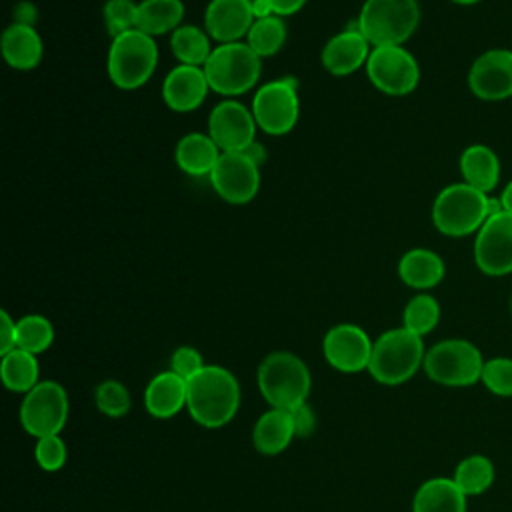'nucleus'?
<instances>
[{
    "mask_svg": "<svg viewBox=\"0 0 512 512\" xmlns=\"http://www.w3.org/2000/svg\"><path fill=\"white\" fill-rule=\"evenodd\" d=\"M186 382V408L198 424L220 428L234 418L240 406V386L228 368L206 364Z\"/></svg>",
    "mask_w": 512,
    "mask_h": 512,
    "instance_id": "f257e3e1",
    "label": "nucleus"
},
{
    "mask_svg": "<svg viewBox=\"0 0 512 512\" xmlns=\"http://www.w3.org/2000/svg\"><path fill=\"white\" fill-rule=\"evenodd\" d=\"M488 198L466 182L448 184L438 192L432 204V224L450 238L476 234L488 220Z\"/></svg>",
    "mask_w": 512,
    "mask_h": 512,
    "instance_id": "f03ea898",
    "label": "nucleus"
},
{
    "mask_svg": "<svg viewBox=\"0 0 512 512\" xmlns=\"http://www.w3.org/2000/svg\"><path fill=\"white\" fill-rule=\"evenodd\" d=\"M310 384L308 366L292 352H272L258 368V388L270 408L292 412L306 402Z\"/></svg>",
    "mask_w": 512,
    "mask_h": 512,
    "instance_id": "7ed1b4c3",
    "label": "nucleus"
},
{
    "mask_svg": "<svg viewBox=\"0 0 512 512\" xmlns=\"http://www.w3.org/2000/svg\"><path fill=\"white\" fill-rule=\"evenodd\" d=\"M422 336L402 328H392L380 334L372 346L368 372L386 386H396L410 380L420 364H424Z\"/></svg>",
    "mask_w": 512,
    "mask_h": 512,
    "instance_id": "20e7f679",
    "label": "nucleus"
},
{
    "mask_svg": "<svg viewBox=\"0 0 512 512\" xmlns=\"http://www.w3.org/2000/svg\"><path fill=\"white\" fill-rule=\"evenodd\" d=\"M418 24V0H366L356 20L358 30L372 48L404 46Z\"/></svg>",
    "mask_w": 512,
    "mask_h": 512,
    "instance_id": "39448f33",
    "label": "nucleus"
},
{
    "mask_svg": "<svg viewBox=\"0 0 512 512\" xmlns=\"http://www.w3.org/2000/svg\"><path fill=\"white\" fill-rule=\"evenodd\" d=\"M210 90L222 96H240L256 86L262 58L246 42L218 44L202 66Z\"/></svg>",
    "mask_w": 512,
    "mask_h": 512,
    "instance_id": "423d86ee",
    "label": "nucleus"
},
{
    "mask_svg": "<svg viewBox=\"0 0 512 512\" xmlns=\"http://www.w3.org/2000/svg\"><path fill=\"white\" fill-rule=\"evenodd\" d=\"M158 64L156 40L140 30H130L112 38L106 70L112 84L120 90H136L144 86Z\"/></svg>",
    "mask_w": 512,
    "mask_h": 512,
    "instance_id": "0eeeda50",
    "label": "nucleus"
},
{
    "mask_svg": "<svg viewBox=\"0 0 512 512\" xmlns=\"http://www.w3.org/2000/svg\"><path fill=\"white\" fill-rule=\"evenodd\" d=\"M424 372L442 386H470L482 376L480 350L462 338H448L424 354Z\"/></svg>",
    "mask_w": 512,
    "mask_h": 512,
    "instance_id": "6e6552de",
    "label": "nucleus"
},
{
    "mask_svg": "<svg viewBox=\"0 0 512 512\" xmlns=\"http://www.w3.org/2000/svg\"><path fill=\"white\" fill-rule=\"evenodd\" d=\"M364 68L374 88L388 96H406L420 82V66L404 46L372 48Z\"/></svg>",
    "mask_w": 512,
    "mask_h": 512,
    "instance_id": "1a4fd4ad",
    "label": "nucleus"
},
{
    "mask_svg": "<svg viewBox=\"0 0 512 512\" xmlns=\"http://www.w3.org/2000/svg\"><path fill=\"white\" fill-rule=\"evenodd\" d=\"M250 110L256 126L266 134H288L300 116V100L294 82L290 78H280L260 86L254 94Z\"/></svg>",
    "mask_w": 512,
    "mask_h": 512,
    "instance_id": "9d476101",
    "label": "nucleus"
},
{
    "mask_svg": "<svg viewBox=\"0 0 512 512\" xmlns=\"http://www.w3.org/2000/svg\"><path fill=\"white\" fill-rule=\"evenodd\" d=\"M68 418V394L54 382H38L26 392L20 406V422L30 436L42 438L60 434Z\"/></svg>",
    "mask_w": 512,
    "mask_h": 512,
    "instance_id": "9b49d317",
    "label": "nucleus"
},
{
    "mask_svg": "<svg viewBox=\"0 0 512 512\" xmlns=\"http://www.w3.org/2000/svg\"><path fill=\"white\" fill-rule=\"evenodd\" d=\"M474 264L486 276L512 274V214L490 216L474 234Z\"/></svg>",
    "mask_w": 512,
    "mask_h": 512,
    "instance_id": "f8f14e48",
    "label": "nucleus"
},
{
    "mask_svg": "<svg viewBox=\"0 0 512 512\" xmlns=\"http://www.w3.org/2000/svg\"><path fill=\"white\" fill-rule=\"evenodd\" d=\"M210 182L216 194L230 204H248L260 188V166L246 152H222Z\"/></svg>",
    "mask_w": 512,
    "mask_h": 512,
    "instance_id": "ddd939ff",
    "label": "nucleus"
},
{
    "mask_svg": "<svg viewBox=\"0 0 512 512\" xmlns=\"http://www.w3.org/2000/svg\"><path fill=\"white\" fill-rule=\"evenodd\" d=\"M470 92L486 102L512 96V50L490 48L476 56L468 70Z\"/></svg>",
    "mask_w": 512,
    "mask_h": 512,
    "instance_id": "4468645a",
    "label": "nucleus"
},
{
    "mask_svg": "<svg viewBox=\"0 0 512 512\" xmlns=\"http://www.w3.org/2000/svg\"><path fill=\"white\" fill-rule=\"evenodd\" d=\"M208 136L222 152H244L256 142V120L252 110L236 100H222L210 112Z\"/></svg>",
    "mask_w": 512,
    "mask_h": 512,
    "instance_id": "2eb2a0df",
    "label": "nucleus"
},
{
    "mask_svg": "<svg viewBox=\"0 0 512 512\" xmlns=\"http://www.w3.org/2000/svg\"><path fill=\"white\" fill-rule=\"evenodd\" d=\"M372 346L374 342L356 324L332 326L322 342L324 358L328 360V364L346 374L362 372L368 368Z\"/></svg>",
    "mask_w": 512,
    "mask_h": 512,
    "instance_id": "dca6fc26",
    "label": "nucleus"
},
{
    "mask_svg": "<svg viewBox=\"0 0 512 512\" xmlns=\"http://www.w3.org/2000/svg\"><path fill=\"white\" fill-rule=\"evenodd\" d=\"M254 20L252 0H210L204 12V30L218 44L240 42Z\"/></svg>",
    "mask_w": 512,
    "mask_h": 512,
    "instance_id": "f3484780",
    "label": "nucleus"
},
{
    "mask_svg": "<svg viewBox=\"0 0 512 512\" xmlns=\"http://www.w3.org/2000/svg\"><path fill=\"white\" fill-rule=\"evenodd\" d=\"M210 90L202 66L178 64L172 68L162 82V98L166 106L174 112L196 110Z\"/></svg>",
    "mask_w": 512,
    "mask_h": 512,
    "instance_id": "a211bd4d",
    "label": "nucleus"
},
{
    "mask_svg": "<svg viewBox=\"0 0 512 512\" xmlns=\"http://www.w3.org/2000/svg\"><path fill=\"white\" fill-rule=\"evenodd\" d=\"M370 42L358 30V26L346 28L332 36L322 48V64L334 76H348L366 66L370 56Z\"/></svg>",
    "mask_w": 512,
    "mask_h": 512,
    "instance_id": "6ab92c4d",
    "label": "nucleus"
},
{
    "mask_svg": "<svg viewBox=\"0 0 512 512\" xmlns=\"http://www.w3.org/2000/svg\"><path fill=\"white\" fill-rule=\"evenodd\" d=\"M188 398V382L172 370L156 374L144 390V406L150 416L166 420L176 416Z\"/></svg>",
    "mask_w": 512,
    "mask_h": 512,
    "instance_id": "aec40b11",
    "label": "nucleus"
},
{
    "mask_svg": "<svg viewBox=\"0 0 512 512\" xmlns=\"http://www.w3.org/2000/svg\"><path fill=\"white\" fill-rule=\"evenodd\" d=\"M2 56L14 70H34L44 54L40 34L32 24L12 22L2 32Z\"/></svg>",
    "mask_w": 512,
    "mask_h": 512,
    "instance_id": "412c9836",
    "label": "nucleus"
},
{
    "mask_svg": "<svg viewBox=\"0 0 512 512\" xmlns=\"http://www.w3.org/2000/svg\"><path fill=\"white\" fill-rule=\"evenodd\" d=\"M458 166H460L462 182H466L468 186L484 194H490L500 184V174H502L500 158L486 144L466 146L460 154Z\"/></svg>",
    "mask_w": 512,
    "mask_h": 512,
    "instance_id": "4be33fe9",
    "label": "nucleus"
},
{
    "mask_svg": "<svg viewBox=\"0 0 512 512\" xmlns=\"http://www.w3.org/2000/svg\"><path fill=\"white\" fill-rule=\"evenodd\" d=\"M446 264L442 256L430 248H412L398 262L400 280L416 290H428L444 280Z\"/></svg>",
    "mask_w": 512,
    "mask_h": 512,
    "instance_id": "5701e85b",
    "label": "nucleus"
},
{
    "mask_svg": "<svg viewBox=\"0 0 512 512\" xmlns=\"http://www.w3.org/2000/svg\"><path fill=\"white\" fill-rule=\"evenodd\" d=\"M294 436H296V430H294L292 412L280 410V408H270L268 412H264L256 420L252 430L254 448L268 456L284 452Z\"/></svg>",
    "mask_w": 512,
    "mask_h": 512,
    "instance_id": "b1692460",
    "label": "nucleus"
},
{
    "mask_svg": "<svg viewBox=\"0 0 512 512\" xmlns=\"http://www.w3.org/2000/svg\"><path fill=\"white\" fill-rule=\"evenodd\" d=\"M220 154L222 150L216 146V142L202 132L182 136L174 150L178 168L190 176H210Z\"/></svg>",
    "mask_w": 512,
    "mask_h": 512,
    "instance_id": "393cba45",
    "label": "nucleus"
},
{
    "mask_svg": "<svg viewBox=\"0 0 512 512\" xmlns=\"http://www.w3.org/2000/svg\"><path fill=\"white\" fill-rule=\"evenodd\" d=\"M412 512H466V494L452 478H430L416 490Z\"/></svg>",
    "mask_w": 512,
    "mask_h": 512,
    "instance_id": "a878e982",
    "label": "nucleus"
},
{
    "mask_svg": "<svg viewBox=\"0 0 512 512\" xmlns=\"http://www.w3.org/2000/svg\"><path fill=\"white\" fill-rule=\"evenodd\" d=\"M184 4L182 0H142L138 2L136 30L148 36H160L174 32L182 26Z\"/></svg>",
    "mask_w": 512,
    "mask_h": 512,
    "instance_id": "bb28decb",
    "label": "nucleus"
},
{
    "mask_svg": "<svg viewBox=\"0 0 512 512\" xmlns=\"http://www.w3.org/2000/svg\"><path fill=\"white\" fill-rule=\"evenodd\" d=\"M170 50L180 64L204 66L212 54L210 34L198 26L182 24L170 34Z\"/></svg>",
    "mask_w": 512,
    "mask_h": 512,
    "instance_id": "cd10ccee",
    "label": "nucleus"
},
{
    "mask_svg": "<svg viewBox=\"0 0 512 512\" xmlns=\"http://www.w3.org/2000/svg\"><path fill=\"white\" fill-rule=\"evenodd\" d=\"M38 372L36 354L14 348L2 356V384L12 392H30L38 384Z\"/></svg>",
    "mask_w": 512,
    "mask_h": 512,
    "instance_id": "c85d7f7f",
    "label": "nucleus"
},
{
    "mask_svg": "<svg viewBox=\"0 0 512 512\" xmlns=\"http://www.w3.org/2000/svg\"><path fill=\"white\" fill-rule=\"evenodd\" d=\"M286 42V24L280 16L256 18L246 34V44L260 56L268 58L280 52Z\"/></svg>",
    "mask_w": 512,
    "mask_h": 512,
    "instance_id": "c756f323",
    "label": "nucleus"
},
{
    "mask_svg": "<svg viewBox=\"0 0 512 512\" xmlns=\"http://www.w3.org/2000/svg\"><path fill=\"white\" fill-rule=\"evenodd\" d=\"M54 342V326L42 314H26L16 320V348L40 354Z\"/></svg>",
    "mask_w": 512,
    "mask_h": 512,
    "instance_id": "7c9ffc66",
    "label": "nucleus"
},
{
    "mask_svg": "<svg viewBox=\"0 0 512 512\" xmlns=\"http://www.w3.org/2000/svg\"><path fill=\"white\" fill-rule=\"evenodd\" d=\"M452 480L466 496H476L490 488V484L494 480V466L486 456L474 454V456L464 458L456 466Z\"/></svg>",
    "mask_w": 512,
    "mask_h": 512,
    "instance_id": "2f4dec72",
    "label": "nucleus"
},
{
    "mask_svg": "<svg viewBox=\"0 0 512 512\" xmlns=\"http://www.w3.org/2000/svg\"><path fill=\"white\" fill-rule=\"evenodd\" d=\"M402 320L406 330L418 336H424L436 328L440 320V304L432 294H426V292L416 294L414 298L408 300Z\"/></svg>",
    "mask_w": 512,
    "mask_h": 512,
    "instance_id": "473e14b6",
    "label": "nucleus"
},
{
    "mask_svg": "<svg viewBox=\"0 0 512 512\" xmlns=\"http://www.w3.org/2000/svg\"><path fill=\"white\" fill-rule=\"evenodd\" d=\"M104 26L110 38H118L130 30H136L138 2L134 0H106L104 4Z\"/></svg>",
    "mask_w": 512,
    "mask_h": 512,
    "instance_id": "72a5a7b5",
    "label": "nucleus"
},
{
    "mask_svg": "<svg viewBox=\"0 0 512 512\" xmlns=\"http://www.w3.org/2000/svg\"><path fill=\"white\" fill-rule=\"evenodd\" d=\"M96 408L110 416V418H122L130 410V394L128 388L118 380H104L98 384L94 392Z\"/></svg>",
    "mask_w": 512,
    "mask_h": 512,
    "instance_id": "f704fd0d",
    "label": "nucleus"
},
{
    "mask_svg": "<svg viewBox=\"0 0 512 512\" xmlns=\"http://www.w3.org/2000/svg\"><path fill=\"white\" fill-rule=\"evenodd\" d=\"M480 380L484 386L498 396H512V360L492 358L484 362Z\"/></svg>",
    "mask_w": 512,
    "mask_h": 512,
    "instance_id": "c9c22d12",
    "label": "nucleus"
},
{
    "mask_svg": "<svg viewBox=\"0 0 512 512\" xmlns=\"http://www.w3.org/2000/svg\"><path fill=\"white\" fill-rule=\"evenodd\" d=\"M34 456H36V462L42 470L56 472L66 464L68 450H66L64 440L60 438V434H52V436L38 438L36 448H34Z\"/></svg>",
    "mask_w": 512,
    "mask_h": 512,
    "instance_id": "e433bc0d",
    "label": "nucleus"
},
{
    "mask_svg": "<svg viewBox=\"0 0 512 512\" xmlns=\"http://www.w3.org/2000/svg\"><path fill=\"white\" fill-rule=\"evenodd\" d=\"M204 366L206 364L202 360V354L192 346H180L170 356V370L176 372L178 376H182L184 380L198 374Z\"/></svg>",
    "mask_w": 512,
    "mask_h": 512,
    "instance_id": "4c0bfd02",
    "label": "nucleus"
},
{
    "mask_svg": "<svg viewBox=\"0 0 512 512\" xmlns=\"http://www.w3.org/2000/svg\"><path fill=\"white\" fill-rule=\"evenodd\" d=\"M292 420H294L296 436H310L316 428V416L306 402L292 410Z\"/></svg>",
    "mask_w": 512,
    "mask_h": 512,
    "instance_id": "58836bf2",
    "label": "nucleus"
},
{
    "mask_svg": "<svg viewBox=\"0 0 512 512\" xmlns=\"http://www.w3.org/2000/svg\"><path fill=\"white\" fill-rule=\"evenodd\" d=\"M16 348V322L6 310L0 312V354H8Z\"/></svg>",
    "mask_w": 512,
    "mask_h": 512,
    "instance_id": "ea45409f",
    "label": "nucleus"
},
{
    "mask_svg": "<svg viewBox=\"0 0 512 512\" xmlns=\"http://www.w3.org/2000/svg\"><path fill=\"white\" fill-rule=\"evenodd\" d=\"M306 2H308V0H266L270 12H272L274 16H280V18H282V16H290V14H296L298 10L304 8Z\"/></svg>",
    "mask_w": 512,
    "mask_h": 512,
    "instance_id": "a19ab883",
    "label": "nucleus"
},
{
    "mask_svg": "<svg viewBox=\"0 0 512 512\" xmlns=\"http://www.w3.org/2000/svg\"><path fill=\"white\" fill-rule=\"evenodd\" d=\"M498 198H500V202H502L504 210L512 214V178L504 184V188H502V192H500V196H498Z\"/></svg>",
    "mask_w": 512,
    "mask_h": 512,
    "instance_id": "79ce46f5",
    "label": "nucleus"
},
{
    "mask_svg": "<svg viewBox=\"0 0 512 512\" xmlns=\"http://www.w3.org/2000/svg\"><path fill=\"white\" fill-rule=\"evenodd\" d=\"M450 2L460 4V6H474V4H478V2H482V0H450Z\"/></svg>",
    "mask_w": 512,
    "mask_h": 512,
    "instance_id": "37998d69",
    "label": "nucleus"
},
{
    "mask_svg": "<svg viewBox=\"0 0 512 512\" xmlns=\"http://www.w3.org/2000/svg\"><path fill=\"white\" fill-rule=\"evenodd\" d=\"M510 312H512V300H510Z\"/></svg>",
    "mask_w": 512,
    "mask_h": 512,
    "instance_id": "c03bdc74",
    "label": "nucleus"
}]
</instances>
